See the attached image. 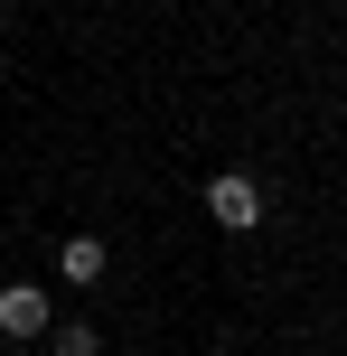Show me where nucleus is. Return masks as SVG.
Returning a JSON list of instances; mask_svg holds the SVG:
<instances>
[{"label": "nucleus", "mask_w": 347, "mask_h": 356, "mask_svg": "<svg viewBox=\"0 0 347 356\" xmlns=\"http://www.w3.org/2000/svg\"><path fill=\"white\" fill-rule=\"evenodd\" d=\"M56 272H66V282H104V244H94V234H75V244L56 253Z\"/></svg>", "instance_id": "obj_3"}, {"label": "nucleus", "mask_w": 347, "mask_h": 356, "mask_svg": "<svg viewBox=\"0 0 347 356\" xmlns=\"http://www.w3.org/2000/svg\"><path fill=\"white\" fill-rule=\"evenodd\" d=\"M207 216H216L225 234H254V225H263V188H254V178H244V169L207 178Z\"/></svg>", "instance_id": "obj_1"}, {"label": "nucleus", "mask_w": 347, "mask_h": 356, "mask_svg": "<svg viewBox=\"0 0 347 356\" xmlns=\"http://www.w3.org/2000/svg\"><path fill=\"white\" fill-rule=\"evenodd\" d=\"M0 338H47V291H38V282L0 291Z\"/></svg>", "instance_id": "obj_2"}, {"label": "nucleus", "mask_w": 347, "mask_h": 356, "mask_svg": "<svg viewBox=\"0 0 347 356\" xmlns=\"http://www.w3.org/2000/svg\"><path fill=\"white\" fill-rule=\"evenodd\" d=\"M56 356H94V328H56Z\"/></svg>", "instance_id": "obj_4"}]
</instances>
